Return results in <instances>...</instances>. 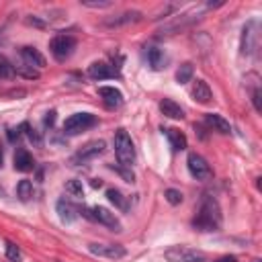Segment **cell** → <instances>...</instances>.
<instances>
[{
	"mask_svg": "<svg viewBox=\"0 0 262 262\" xmlns=\"http://www.w3.org/2000/svg\"><path fill=\"white\" fill-rule=\"evenodd\" d=\"M252 262H260V260H252Z\"/></svg>",
	"mask_w": 262,
	"mask_h": 262,
	"instance_id": "cell-39",
	"label": "cell"
},
{
	"mask_svg": "<svg viewBox=\"0 0 262 262\" xmlns=\"http://www.w3.org/2000/svg\"><path fill=\"white\" fill-rule=\"evenodd\" d=\"M80 5H82V7H86V9H109V7H113L111 0H98V3H90V0H82Z\"/></svg>",
	"mask_w": 262,
	"mask_h": 262,
	"instance_id": "cell-30",
	"label": "cell"
},
{
	"mask_svg": "<svg viewBox=\"0 0 262 262\" xmlns=\"http://www.w3.org/2000/svg\"><path fill=\"white\" fill-rule=\"evenodd\" d=\"M105 148H107V144L103 142V140H94V142H88L84 148H80L74 156H72V164L76 166V164H84V162H88V160H94V158H98L103 152H105Z\"/></svg>",
	"mask_w": 262,
	"mask_h": 262,
	"instance_id": "cell-9",
	"label": "cell"
},
{
	"mask_svg": "<svg viewBox=\"0 0 262 262\" xmlns=\"http://www.w3.org/2000/svg\"><path fill=\"white\" fill-rule=\"evenodd\" d=\"M92 217H94V221L107 225L109 229H113V232H121V223H119V219L113 211H109L105 207H92Z\"/></svg>",
	"mask_w": 262,
	"mask_h": 262,
	"instance_id": "cell-11",
	"label": "cell"
},
{
	"mask_svg": "<svg viewBox=\"0 0 262 262\" xmlns=\"http://www.w3.org/2000/svg\"><path fill=\"white\" fill-rule=\"evenodd\" d=\"M109 168H111V170H117V174H121V176L125 178V182H134V180H136L134 172H131V170H129L127 166H123V168H115L113 164H109Z\"/></svg>",
	"mask_w": 262,
	"mask_h": 262,
	"instance_id": "cell-33",
	"label": "cell"
},
{
	"mask_svg": "<svg viewBox=\"0 0 262 262\" xmlns=\"http://www.w3.org/2000/svg\"><path fill=\"white\" fill-rule=\"evenodd\" d=\"M33 166H35V162H33V156L25 150V148H19L15 152V168L19 172H29L33 170Z\"/></svg>",
	"mask_w": 262,
	"mask_h": 262,
	"instance_id": "cell-19",
	"label": "cell"
},
{
	"mask_svg": "<svg viewBox=\"0 0 262 262\" xmlns=\"http://www.w3.org/2000/svg\"><path fill=\"white\" fill-rule=\"evenodd\" d=\"M162 134L168 138V144H170V148H172L174 152L186 150V138H184L182 131H178V129H174V127H162Z\"/></svg>",
	"mask_w": 262,
	"mask_h": 262,
	"instance_id": "cell-15",
	"label": "cell"
},
{
	"mask_svg": "<svg viewBox=\"0 0 262 262\" xmlns=\"http://www.w3.org/2000/svg\"><path fill=\"white\" fill-rule=\"evenodd\" d=\"M258 47V23L248 21L242 29V37H240V53L242 55H252Z\"/></svg>",
	"mask_w": 262,
	"mask_h": 262,
	"instance_id": "cell-6",
	"label": "cell"
},
{
	"mask_svg": "<svg viewBox=\"0 0 262 262\" xmlns=\"http://www.w3.org/2000/svg\"><path fill=\"white\" fill-rule=\"evenodd\" d=\"M7 258L11 260V262H21V250L15 246V244H7Z\"/></svg>",
	"mask_w": 262,
	"mask_h": 262,
	"instance_id": "cell-32",
	"label": "cell"
},
{
	"mask_svg": "<svg viewBox=\"0 0 262 262\" xmlns=\"http://www.w3.org/2000/svg\"><path fill=\"white\" fill-rule=\"evenodd\" d=\"M21 127H23V129H25V134H27V138H29V140H31V142H35V144H37V146H39V144H41V136H39V134H37V131H35V129H33V127H31V125H29V123H23V125H21Z\"/></svg>",
	"mask_w": 262,
	"mask_h": 262,
	"instance_id": "cell-31",
	"label": "cell"
},
{
	"mask_svg": "<svg viewBox=\"0 0 262 262\" xmlns=\"http://www.w3.org/2000/svg\"><path fill=\"white\" fill-rule=\"evenodd\" d=\"M186 166H188L190 176L196 178V180H209V178H213V170H211V166H209L207 160L201 154H194V152L188 154Z\"/></svg>",
	"mask_w": 262,
	"mask_h": 262,
	"instance_id": "cell-5",
	"label": "cell"
},
{
	"mask_svg": "<svg viewBox=\"0 0 262 262\" xmlns=\"http://www.w3.org/2000/svg\"><path fill=\"white\" fill-rule=\"evenodd\" d=\"M192 225H194V229H199V232H215L221 225V207L213 196H209V194L203 196L199 213L192 219Z\"/></svg>",
	"mask_w": 262,
	"mask_h": 262,
	"instance_id": "cell-1",
	"label": "cell"
},
{
	"mask_svg": "<svg viewBox=\"0 0 262 262\" xmlns=\"http://www.w3.org/2000/svg\"><path fill=\"white\" fill-rule=\"evenodd\" d=\"M148 61L154 70H162L164 63H166V55H164V51L158 49V47H148Z\"/></svg>",
	"mask_w": 262,
	"mask_h": 262,
	"instance_id": "cell-23",
	"label": "cell"
},
{
	"mask_svg": "<svg viewBox=\"0 0 262 262\" xmlns=\"http://www.w3.org/2000/svg\"><path fill=\"white\" fill-rule=\"evenodd\" d=\"M15 72L19 74V76H23V78H29V80H37L39 78V70H35V68H31V66H19V68H15Z\"/></svg>",
	"mask_w": 262,
	"mask_h": 262,
	"instance_id": "cell-27",
	"label": "cell"
},
{
	"mask_svg": "<svg viewBox=\"0 0 262 262\" xmlns=\"http://www.w3.org/2000/svg\"><path fill=\"white\" fill-rule=\"evenodd\" d=\"M43 123H45V125H49V127H51V125H53V123H55V111H49V113H47V115H45V119H43Z\"/></svg>",
	"mask_w": 262,
	"mask_h": 262,
	"instance_id": "cell-35",
	"label": "cell"
},
{
	"mask_svg": "<svg viewBox=\"0 0 262 262\" xmlns=\"http://www.w3.org/2000/svg\"><path fill=\"white\" fill-rule=\"evenodd\" d=\"M76 49V39L72 35H55L49 41V51L57 61H66Z\"/></svg>",
	"mask_w": 262,
	"mask_h": 262,
	"instance_id": "cell-4",
	"label": "cell"
},
{
	"mask_svg": "<svg viewBox=\"0 0 262 262\" xmlns=\"http://www.w3.org/2000/svg\"><path fill=\"white\" fill-rule=\"evenodd\" d=\"M55 209H57V215H59V219H61L63 223H72V221L76 219V207H74L70 201L59 199L57 205H55Z\"/></svg>",
	"mask_w": 262,
	"mask_h": 262,
	"instance_id": "cell-20",
	"label": "cell"
},
{
	"mask_svg": "<svg viewBox=\"0 0 262 262\" xmlns=\"http://www.w3.org/2000/svg\"><path fill=\"white\" fill-rule=\"evenodd\" d=\"M217 262H238V260H236V256H223V258L217 260Z\"/></svg>",
	"mask_w": 262,
	"mask_h": 262,
	"instance_id": "cell-36",
	"label": "cell"
},
{
	"mask_svg": "<svg viewBox=\"0 0 262 262\" xmlns=\"http://www.w3.org/2000/svg\"><path fill=\"white\" fill-rule=\"evenodd\" d=\"M160 111L168 119H184V109L178 103H174L172 98H164V101H160Z\"/></svg>",
	"mask_w": 262,
	"mask_h": 262,
	"instance_id": "cell-17",
	"label": "cell"
},
{
	"mask_svg": "<svg viewBox=\"0 0 262 262\" xmlns=\"http://www.w3.org/2000/svg\"><path fill=\"white\" fill-rule=\"evenodd\" d=\"M33 194H35V190H33V182H31V180H21V182L17 184V196H19L23 203L31 201Z\"/></svg>",
	"mask_w": 262,
	"mask_h": 262,
	"instance_id": "cell-24",
	"label": "cell"
},
{
	"mask_svg": "<svg viewBox=\"0 0 262 262\" xmlns=\"http://www.w3.org/2000/svg\"><path fill=\"white\" fill-rule=\"evenodd\" d=\"M164 258L168 262H205V254L203 252H196L184 246H172L164 252Z\"/></svg>",
	"mask_w": 262,
	"mask_h": 262,
	"instance_id": "cell-7",
	"label": "cell"
},
{
	"mask_svg": "<svg viewBox=\"0 0 262 262\" xmlns=\"http://www.w3.org/2000/svg\"><path fill=\"white\" fill-rule=\"evenodd\" d=\"M15 74H17L15 72V66L7 57L0 55V78H13Z\"/></svg>",
	"mask_w": 262,
	"mask_h": 262,
	"instance_id": "cell-26",
	"label": "cell"
},
{
	"mask_svg": "<svg viewBox=\"0 0 262 262\" xmlns=\"http://www.w3.org/2000/svg\"><path fill=\"white\" fill-rule=\"evenodd\" d=\"M19 138H21V127L9 129V140H11V142H15V140H19Z\"/></svg>",
	"mask_w": 262,
	"mask_h": 262,
	"instance_id": "cell-34",
	"label": "cell"
},
{
	"mask_svg": "<svg viewBox=\"0 0 262 262\" xmlns=\"http://www.w3.org/2000/svg\"><path fill=\"white\" fill-rule=\"evenodd\" d=\"M98 94H101L103 103H105L109 109H117V107H121V103H123V94H121V90H117L115 86H101V88H98Z\"/></svg>",
	"mask_w": 262,
	"mask_h": 262,
	"instance_id": "cell-14",
	"label": "cell"
},
{
	"mask_svg": "<svg viewBox=\"0 0 262 262\" xmlns=\"http://www.w3.org/2000/svg\"><path fill=\"white\" fill-rule=\"evenodd\" d=\"M205 123H207L213 131H219V134H229V131H232V125H229V121H225L221 115H215V113L205 115Z\"/></svg>",
	"mask_w": 262,
	"mask_h": 262,
	"instance_id": "cell-21",
	"label": "cell"
},
{
	"mask_svg": "<svg viewBox=\"0 0 262 262\" xmlns=\"http://www.w3.org/2000/svg\"><path fill=\"white\" fill-rule=\"evenodd\" d=\"M92 186H94V188H98V186H103V180H98V178H94V180H92Z\"/></svg>",
	"mask_w": 262,
	"mask_h": 262,
	"instance_id": "cell-37",
	"label": "cell"
},
{
	"mask_svg": "<svg viewBox=\"0 0 262 262\" xmlns=\"http://www.w3.org/2000/svg\"><path fill=\"white\" fill-rule=\"evenodd\" d=\"M164 196H166V201L170 205H180L182 203V192L176 190V188H168L166 192H164Z\"/></svg>",
	"mask_w": 262,
	"mask_h": 262,
	"instance_id": "cell-29",
	"label": "cell"
},
{
	"mask_svg": "<svg viewBox=\"0 0 262 262\" xmlns=\"http://www.w3.org/2000/svg\"><path fill=\"white\" fill-rule=\"evenodd\" d=\"M192 98L196 103H201V105H207L211 103V98H213V92L209 88V84L205 80H196L194 86H192Z\"/></svg>",
	"mask_w": 262,
	"mask_h": 262,
	"instance_id": "cell-18",
	"label": "cell"
},
{
	"mask_svg": "<svg viewBox=\"0 0 262 262\" xmlns=\"http://www.w3.org/2000/svg\"><path fill=\"white\" fill-rule=\"evenodd\" d=\"M19 55L23 57L25 66H31V68H37V70L45 68V57H43V55L39 53V49H35V47L25 45V47L19 49Z\"/></svg>",
	"mask_w": 262,
	"mask_h": 262,
	"instance_id": "cell-12",
	"label": "cell"
},
{
	"mask_svg": "<svg viewBox=\"0 0 262 262\" xmlns=\"http://www.w3.org/2000/svg\"><path fill=\"white\" fill-rule=\"evenodd\" d=\"M94 123H96L94 115H90V113H76V115L66 119L63 131H66V134H70V136H76V134H80V131H86L88 127H92Z\"/></svg>",
	"mask_w": 262,
	"mask_h": 262,
	"instance_id": "cell-8",
	"label": "cell"
},
{
	"mask_svg": "<svg viewBox=\"0 0 262 262\" xmlns=\"http://www.w3.org/2000/svg\"><path fill=\"white\" fill-rule=\"evenodd\" d=\"M88 250L94 256L101 258H109V260H119L127 254V250L121 244H88Z\"/></svg>",
	"mask_w": 262,
	"mask_h": 262,
	"instance_id": "cell-10",
	"label": "cell"
},
{
	"mask_svg": "<svg viewBox=\"0 0 262 262\" xmlns=\"http://www.w3.org/2000/svg\"><path fill=\"white\" fill-rule=\"evenodd\" d=\"M107 199L119 209V211H129V199H127V196L121 192V190H117V188H109L107 190Z\"/></svg>",
	"mask_w": 262,
	"mask_h": 262,
	"instance_id": "cell-22",
	"label": "cell"
},
{
	"mask_svg": "<svg viewBox=\"0 0 262 262\" xmlns=\"http://www.w3.org/2000/svg\"><path fill=\"white\" fill-rule=\"evenodd\" d=\"M66 192L72 194V196H84V188L80 180H68L66 182Z\"/></svg>",
	"mask_w": 262,
	"mask_h": 262,
	"instance_id": "cell-28",
	"label": "cell"
},
{
	"mask_svg": "<svg viewBox=\"0 0 262 262\" xmlns=\"http://www.w3.org/2000/svg\"><path fill=\"white\" fill-rule=\"evenodd\" d=\"M88 76L92 80H107V78H115V72L111 70V66L105 61H94L88 68Z\"/></svg>",
	"mask_w": 262,
	"mask_h": 262,
	"instance_id": "cell-16",
	"label": "cell"
},
{
	"mask_svg": "<svg viewBox=\"0 0 262 262\" xmlns=\"http://www.w3.org/2000/svg\"><path fill=\"white\" fill-rule=\"evenodd\" d=\"M199 19H201V17L196 15V11H194V13H182V15H178V17H172L168 23H164V25L158 29V33H160V35H176V33H180V31L190 29Z\"/></svg>",
	"mask_w": 262,
	"mask_h": 262,
	"instance_id": "cell-3",
	"label": "cell"
},
{
	"mask_svg": "<svg viewBox=\"0 0 262 262\" xmlns=\"http://www.w3.org/2000/svg\"><path fill=\"white\" fill-rule=\"evenodd\" d=\"M0 166H3V148H0Z\"/></svg>",
	"mask_w": 262,
	"mask_h": 262,
	"instance_id": "cell-38",
	"label": "cell"
},
{
	"mask_svg": "<svg viewBox=\"0 0 262 262\" xmlns=\"http://www.w3.org/2000/svg\"><path fill=\"white\" fill-rule=\"evenodd\" d=\"M192 74H194L192 63L184 61V63H180V68L176 70V82H178V84H186V82L192 80Z\"/></svg>",
	"mask_w": 262,
	"mask_h": 262,
	"instance_id": "cell-25",
	"label": "cell"
},
{
	"mask_svg": "<svg viewBox=\"0 0 262 262\" xmlns=\"http://www.w3.org/2000/svg\"><path fill=\"white\" fill-rule=\"evenodd\" d=\"M138 21H142V13L140 11H125L121 15L105 19V25L107 27H123V25H131V23H138Z\"/></svg>",
	"mask_w": 262,
	"mask_h": 262,
	"instance_id": "cell-13",
	"label": "cell"
},
{
	"mask_svg": "<svg viewBox=\"0 0 262 262\" xmlns=\"http://www.w3.org/2000/svg\"><path fill=\"white\" fill-rule=\"evenodd\" d=\"M115 156H117L121 166H127V168H131V164L136 160L134 142H131V138L125 129H119L115 134Z\"/></svg>",
	"mask_w": 262,
	"mask_h": 262,
	"instance_id": "cell-2",
	"label": "cell"
}]
</instances>
